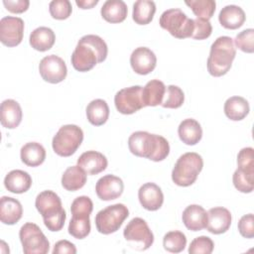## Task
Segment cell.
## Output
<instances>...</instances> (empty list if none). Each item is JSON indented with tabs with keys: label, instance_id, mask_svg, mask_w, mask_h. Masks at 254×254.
<instances>
[{
	"label": "cell",
	"instance_id": "cell-1",
	"mask_svg": "<svg viewBox=\"0 0 254 254\" xmlns=\"http://www.w3.org/2000/svg\"><path fill=\"white\" fill-rule=\"evenodd\" d=\"M107 53V45L102 38L97 35H85L80 38L71 55V64L77 71H88L105 61Z\"/></svg>",
	"mask_w": 254,
	"mask_h": 254
},
{
	"label": "cell",
	"instance_id": "cell-2",
	"mask_svg": "<svg viewBox=\"0 0 254 254\" xmlns=\"http://www.w3.org/2000/svg\"><path fill=\"white\" fill-rule=\"evenodd\" d=\"M128 147L133 155L154 162L165 160L170 153V145L167 139L146 131L132 133L128 139Z\"/></svg>",
	"mask_w": 254,
	"mask_h": 254
},
{
	"label": "cell",
	"instance_id": "cell-3",
	"mask_svg": "<svg viewBox=\"0 0 254 254\" xmlns=\"http://www.w3.org/2000/svg\"><path fill=\"white\" fill-rule=\"evenodd\" d=\"M37 210L43 217L46 227L51 231H60L66 218L60 196L53 190L40 192L35 201Z\"/></svg>",
	"mask_w": 254,
	"mask_h": 254
},
{
	"label": "cell",
	"instance_id": "cell-4",
	"mask_svg": "<svg viewBox=\"0 0 254 254\" xmlns=\"http://www.w3.org/2000/svg\"><path fill=\"white\" fill-rule=\"evenodd\" d=\"M236 56L233 40L228 36L218 37L211 45L207 59V70L212 76H222L230 69Z\"/></svg>",
	"mask_w": 254,
	"mask_h": 254
},
{
	"label": "cell",
	"instance_id": "cell-5",
	"mask_svg": "<svg viewBox=\"0 0 254 254\" xmlns=\"http://www.w3.org/2000/svg\"><path fill=\"white\" fill-rule=\"evenodd\" d=\"M203 167V160L200 155L194 152H188L180 156L172 171L173 182L180 187L192 185Z\"/></svg>",
	"mask_w": 254,
	"mask_h": 254
},
{
	"label": "cell",
	"instance_id": "cell-6",
	"mask_svg": "<svg viewBox=\"0 0 254 254\" xmlns=\"http://www.w3.org/2000/svg\"><path fill=\"white\" fill-rule=\"evenodd\" d=\"M83 140V132L74 124L62 126L53 138L52 146L56 154L61 157H69L75 153Z\"/></svg>",
	"mask_w": 254,
	"mask_h": 254
},
{
	"label": "cell",
	"instance_id": "cell-7",
	"mask_svg": "<svg viewBox=\"0 0 254 254\" xmlns=\"http://www.w3.org/2000/svg\"><path fill=\"white\" fill-rule=\"evenodd\" d=\"M160 26L178 39L190 38L193 32V20L181 9L173 8L164 11L159 20Z\"/></svg>",
	"mask_w": 254,
	"mask_h": 254
},
{
	"label": "cell",
	"instance_id": "cell-8",
	"mask_svg": "<svg viewBox=\"0 0 254 254\" xmlns=\"http://www.w3.org/2000/svg\"><path fill=\"white\" fill-rule=\"evenodd\" d=\"M129 216V210L123 203L108 205L97 212L95 216V225L98 232L102 234H111L116 232Z\"/></svg>",
	"mask_w": 254,
	"mask_h": 254
},
{
	"label": "cell",
	"instance_id": "cell-9",
	"mask_svg": "<svg viewBox=\"0 0 254 254\" xmlns=\"http://www.w3.org/2000/svg\"><path fill=\"white\" fill-rule=\"evenodd\" d=\"M123 235L130 247L138 251L147 250L154 243L153 232L147 222L140 217H135L128 222L124 228Z\"/></svg>",
	"mask_w": 254,
	"mask_h": 254
},
{
	"label": "cell",
	"instance_id": "cell-10",
	"mask_svg": "<svg viewBox=\"0 0 254 254\" xmlns=\"http://www.w3.org/2000/svg\"><path fill=\"white\" fill-rule=\"evenodd\" d=\"M19 237L25 254H46L50 250L48 238L33 222H27L20 228Z\"/></svg>",
	"mask_w": 254,
	"mask_h": 254
},
{
	"label": "cell",
	"instance_id": "cell-11",
	"mask_svg": "<svg viewBox=\"0 0 254 254\" xmlns=\"http://www.w3.org/2000/svg\"><path fill=\"white\" fill-rule=\"evenodd\" d=\"M114 104L122 114H133L145 107L142 100V86L133 85L120 89L114 96Z\"/></svg>",
	"mask_w": 254,
	"mask_h": 254
},
{
	"label": "cell",
	"instance_id": "cell-12",
	"mask_svg": "<svg viewBox=\"0 0 254 254\" xmlns=\"http://www.w3.org/2000/svg\"><path fill=\"white\" fill-rule=\"evenodd\" d=\"M39 71L42 78L50 83H59L63 81L67 74L64 61L56 55L43 58L39 64Z\"/></svg>",
	"mask_w": 254,
	"mask_h": 254
},
{
	"label": "cell",
	"instance_id": "cell-13",
	"mask_svg": "<svg viewBox=\"0 0 254 254\" xmlns=\"http://www.w3.org/2000/svg\"><path fill=\"white\" fill-rule=\"evenodd\" d=\"M24 35V21L19 17L6 16L0 20V41L7 47H16Z\"/></svg>",
	"mask_w": 254,
	"mask_h": 254
},
{
	"label": "cell",
	"instance_id": "cell-14",
	"mask_svg": "<svg viewBox=\"0 0 254 254\" xmlns=\"http://www.w3.org/2000/svg\"><path fill=\"white\" fill-rule=\"evenodd\" d=\"M130 64L136 73L145 75L154 70L157 64V58L149 48L139 47L132 52Z\"/></svg>",
	"mask_w": 254,
	"mask_h": 254
},
{
	"label": "cell",
	"instance_id": "cell-15",
	"mask_svg": "<svg viewBox=\"0 0 254 254\" xmlns=\"http://www.w3.org/2000/svg\"><path fill=\"white\" fill-rule=\"evenodd\" d=\"M124 190L123 181L114 175H105L100 178L95 186L97 196L101 200H112L118 198Z\"/></svg>",
	"mask_w": 254,
	"mask_h": 254
},
{
	"label": "cell",
	"instance_id": "cell-16",
	"mask_svg": "<svg viewBox=\"0 0 254 254\" xmlns=\"http://www.w3.org/2000/svg\"><path fill=\"white\" fill-rule=\"evenodd\" d=\"M138 198L141 205L150 211L158 210L164 202V194L161 188L154 183H146L138 190Z\"/></svg>",
	"mask_w": 254,
	"mask_h": 254
},
{
	"label": "cell",
	"instance_id": "cell-17",
	"mask_svg": "<svg viewBox=\"0 0 254 254\" xmlns=\"http://www.w3.org/2000/svg\"><path fill=\"white\" fill-rule=\"evenodd\" d=\"M231 213L222 206L212 207L207 211L206 229L212 234H221L226 232L231 225Z\"/></svg>",
	"mask_w": 254,
	"mask_h": 254
},
{
	"label": "cell",
	"instance_id": "cell-18",
	"mask_svg": "<svg viewBox=\"0 0 254 254\" xmlns=\"http://www.w3.org/2000/svg\"><path fill=\"white\" fill-rule=\"evenodd\" d=\"M107 164V159L103 154L92 150L82 153L77 159V166H79L86 175H97L103 172Z\"/></svg>",
	"mask_w": 254,
	"mask_h": 254
},
{
	"label": "cell",
	"instance_id": "cell-19",
	"mask_svg": "<svg viewBox=\"0 0 254 254\" xmlns=\"http://www.w3.org/2000/svg\"><path fill=\"white\" fill-rule=\"evenodd\" d=\"M182 219L189 230L199 231L206 227L207 212L201 205L190 204L183 211Z\"/></svg>",
	"mask_w": 254,
	"mask_h": 254
},
{
	"label": "cell",
	"instance_id": "cell-20",
	"mask_svg": "<svg viewBox=\"0 0 254 254\" xmlns=\"http://www.w3.org/2000/svg\"><path fill=\"white\" fill-rule=\"evenodd\" d=\"M23 214L21 202L11 196H2L0 199V220L7 225L17 223Z\"/></svg>",
	"mask_w": 254,
	"mask_h": 254
},
{
	"label": "cell",
	"instance_id": "cell-21",
	"mask_svg": "<svg viewBox=\"0 0 254 254\" xmlns=\"http://www.w3.org/2000/svg\"><path fill=\"white\" fill-rule=\"evenodd\" d=\"M1 124L8 129H14L19 126L22 121V108L14 99H6L2 101L1 107Z\"/></svg>",
	"mask_w": 254,
	"mask_h": 254
},
{
	"label": "cell",
	"instance_id": "cell-22",
	"mask_svg": "<svg viewBox=\"0 0 254 254\" xmlns=\"http://www.w3.org/2000/svg\"><path fill=\"white\" fill-rule=\"evenodd\" d=\"M218 20L220 25L225 29L235 30L244 24L246 16L241 7L237 5H227L220 10Z\"/></svg>",
	"mask_w": 254,
	"mask_h": 254
},
{
	"label": "cell",
	"instance_id": "cell-23",
	"mask_svg": "<svg viewBox=\"0 0 254 254\" xmlns=\"http://www.w3.org/2000/svg\"><path fill=\"white\" fill-rule=\"evenodd\" d=\"M4 186L13 193H23L31 188L32 178L25 171L13 170L6 175L4 179Z\"/></svg>",
	"mask_w": 254,
	"mask_h": 254
},
{
	"label": "cell",
	"instance_id": "cell-24",
	"mask_svg": "<svg viewBox=\"0 0 254 254\" xmlns=\"http://www.w3.org/2000/svg\"><path fill=\"white\" fill-rule=\"evenodd\" d=\"M178 134L183 143L192 146L201 140L202 129L200 124L195 119L187 118L180 123Z\"/></svg>",
	"mask_w": 254,
	"mask_h": 254
},
{
	"label": "cell",
	"instance_id": "cell-25",
	"mask_svg": "<svg viewBox=\"0 0 254 254\" xmlns=\"http://www.w3.org/2000/svg\"><path fill=\"white\" fill-rule=\"evenodd\" d=\"M102 18L109 23L123 22L128 13L127 5L122 0H107L100 10Z\"/></svg>",
	"mask_w": 254,
	"mask_h": 254
},
{
	"label": "cell",
	"instance_id": "cell-26",
	"mask_svg": "<svg viewBox=\"0 0 254 254\" xmlns=\"http://www.w3.org/2000/svg\"><path fill=\"white\" fill-rule=\"evenodd\" d=\"M166 91V86L159 79H152L142 87V100L144 106L161 105Z\"/></svg>",
	"mask_w": 254,
	"mask_h": 254
},
{
	"label": "cell",
	"instance_id": "cell-27",
	"mask_svg": "<svg viewBox=\"0 0 254 254\" xmlns=\"http://www.w3.org/2000/svg\"><path fill=\"white\" fill-rule=\"evenodd\" d=\"M223 109L227 118L233 121H240L248 115L250 106L244 97L231 96L226 99Z\"/></svg>",
	"mask_w": 254,
	"mask_h": 254
},
{
	"label": "cell",
	"instance_id": "cell-28",
	"mask_svg": "<svg viewBox=\"0 0 254 254\" xmlns=\"http://www.w3.org/2000/svg\"><path fill=\"white\" fill-rule=\"evenodd\" d=\"M20 157L25 165L38 167L42 165L46 159V150L40 143L29 142L21 148Z\"/></svg>",
	"mask_w": 254,
	"mask_h": 254
},
{
	"label": "cell",
	"instance_id": "cell-29",
	"mask_svg": "<svg viewBox=\"0 0 254 254\" xmlns=\"http://www.w3.org/2000/svg\"><path fill=\"white\" fill-rule=\"evenodd\" d=\"M56 41V35L51 28L39 27L36 28L30 35V45L33 49L40 52L50 50Z\"/></svg>",
	"mask_w": 254,
	"mask_h": 254
},
{
	"label": "cell",
	"instance_id": "cell-30",
	"mask_svg": "<svg viewBox=\"0 0 254 254\" xmlns=\"http://www.w3.org/2000/svg\"><path fill=\"white\" fill-rule=\"evenodd\" d=\"M86 183V173L79 166L68 167L63 174L62 186L69 191L81 189Z\"/></svg>",
	"mask_w": 254,
	"mask_h": 254
},
{
	"label": "cell",
	"instance_id": "cell-31",
	"mask_svg": "<svg viewBox=\"0 0 254 254\" xmlns=\"http://www.w3.org/2000/svg\"><path fill=\"white\" fill-rule=\"evenodd\" d=\"M86 117L94 126L103 125L109 117V107L106 101L99 98L90 101L86 106Z\"/></svg>",
	"mask_w": 254,
	"mask_h": 254
},
{
	"label": "cell",
	"instance_id": "cell-32",
	"mask_svg": "<svg viewBox=\"0 0 254 254\" xmlns=\"http://www.w3.org/2000/svg\"><path fill=\"white\" fill-rule=\"evenodd\" d=\"M156 12V4L151 0H137L133 4L132 18L138 25L151 23Z\"/></svg>",
	"mask_w": 254,
	"mask_h": 254
},
{
	"label": "cell",
	"instance_id": "cell-33",
	"mask_svg": "<svg viewBox=\"0 0 254 254\" xmlns=\"http://www.w3.org/2000/svg\"><path fill=\"white\" fill-rule=\"evenodd\" d=\"M185 3L199 19L209 20L215 12L216 3L213 0H188Z\"/></svg>",
	"mask_w": 254,
	"mask_h": 254
},
{
	"label": "cell",
	"instance_id": "cell-34",
	"mask_svg": "<svg viewBox=\"0 0 254 254\" xmlns=\"http://www.w3.org/2000/svg\"><path fill=\"white\" fill-rule=\"evenodd\" d=\"M163 246L168 252L180 253L187 246V237L182 231H169L163 238Z\"/></svg>",
	"mask_w": 254,
	"mask_h": 254
},
{
	"label": "cell",
	"instance_id": "cell-35",
	"mask_svg": "<svg viewBox=\"0 0 254 254\" xmlns=\"http://www.w3.org/2000/svg\"><path fill=\"white\" fill-rule=\"evenodd\" d=\"M89 216H72L68 224V233L76 238L83 239L90 232Z\"/></svg>",
	"mask_w": 254,
	"mask_h": 254
},
{
	"label": "cell",
	"instance_id": "cell-36",
	"mask_svg": "<svg viewBox=\"0 0 254 254\" xmlns=\"http://www.w3.org/2000/svg\"><path fill=\"white\" fill-rule=\"evenodd\" d=\"M185 101V94L181 87L177 85H168L161 105L164 108H179Z\"/></svg>",
	"mask_w": 254,
	"mask_h": 254
},
{
	"label": "cell",
	"instance_id": "cell-37",
	"mask_svg": "<svg viewBox=\"0 0 254 254\" xmlns=\"http://www.w3.org/2000/svg\"><path fill=\"white\" fill-rule=\"evenodd\" d=\"M233 185L241 192L249 193L254 189V173L244 172L240 169H236L232 176Z\"/></svg>",
	"mask_w": 254,
	"mask_h": 254
},
{
	"label": "cell",
	"instance_id": "cell-38",
	"mask_svg": "<svg viewBox=\"0 0 254 254\" xmlns=\"http://www.w3.org/2000/svg\"><path fill=\"white\" fill-rule=\"evenodd\" d=\"M49 11L54 19H67L72 11L71 3L68 0H53L50 2Z\"/></svg>",
	"mask_w": 254,
	"mask_h": 254
},
{
	"label": "cell",
	"instance_id": "cell-39",
	"mask_svg": "<svg viewBox=\"0 0 254 254\" xmlns=\"http://www.w3.org/2000/svg\"><path fill=\"white\" fill-rule=\"evenodd\" d=\"M93 209L92 200L86 196L81 195L73 199L70 206L72 216H89Z\"/></svg>",
	"mask_w": 254,
	"mask_h": 254
},
{
	"label": "cell",
	"instance_id": "cell-40",
	"mask_svg": "<svg viewBox=\"0 0 254 254\" xmlns=\"http://www.w3.org/2000/svg\"><path fill=\"white\" fill-rule=\"evenodd\" d=\"M235 46L244 53L254 52V30L252 28L241 31L234 40Z\"/></svg>",
	"mask_w": 254,
	"mask_h": 254
},
{
	"label": "cell",
	"instance_id": "cell-41",
	"mask_svg": "<svg viewBox=\"0 0 254 254\" xmlns=\"http://www.w3.org/2000/svg\"><path fill=\"white\" fill-rule=\"evenodd\" d=\"M214 243L208 236H198L194 238L189 247L190 254H210L213 251Z\"/></svg>",
	"mask_w": 254,
	"mask_h": 254
},
{
	"label": "cell",
	"instance_id": "cell-42",
	"mask_svg": "<svg viewBox=\"0 0 254 254\" xmlns=\"http://www.w3.org/2000/svg\"><path fill=\"white\" fill-rule=\"evenodd\" d=\"M237 166L238 169L254 173V150L251 147L243 148L237 155Z\"/></svg>",
	"mask_w": 254,
	"mask_h": 254
},
{
	"label": "cell",
	"instance_id": "cell-43",
	"mask_svg": "<svg viewBox=\"0 0 254 254\" xmlns=\"http://www.w3.org/2000/svg\"><path fill=\"white\" fill-rule=\"evenodd\" d=\"M212 32V26L209 20L196 18L193 20V32L190 38L195 40L207 39Z\"/></svg>",
	"mask_w": 254,
	"mask_h": 254
},
{
	"label": "cell",
	"instance_id": "cell-44",
	"mask_svg": "<svg viewBox=\"0 0 254 254\" xmlns=\"http://www.w3.org/2000/svg\"><path fill=\"white\" fill-rule=\"evenodd\" d=\"M238 231L245 238L254 237V216L253 213L243 215L238 221Z\"/></svg>",
	"mask_w": 254,
	"mask_h": 254
},
{
	"label": "cell",
	"instance_id": "cell-45",
	"mask_svg": "<svg viewBox=\"0 0 254 254\" xmlns=\"http://www.w3.org/2000/svg\"><path fill=\"white\" fill-rule=\"evenodd\" d=\"M6 9L12 13H23L28 10L29 0H3Z\"/></svg>",
	"mask_w": 254,
	"mask_h": 254
},
{
	"label": "cell",
	"instance_id": "cell-46",
	"mask_svg": "<svg viewBox=\"0 0 254 254\" xmlns=\"http://www.w3.org/2000/svg\"><path fill=\"white\" fill-rule=\"evenodd\" d=\"M75 254L76 248L73 243L68 240H60L58 241L53 249V254Z\"/></svg>",
	"mask_w": 254,
	"mask_h": 254
},
{
	"label": "cell",
	"instance_id": "cell-47",
	"mask_svg": "<svg viewBox=\"0 0 254 254\" xmlns=\"http://www.w3.org/2000/svg\"><path fill=\"white\" fill-rule=\"evenodd\" d=\"M98 3V0H76L75 4L81 9H90Z\"/></svg>",
	"mask_w": 254,
	"mask_h": 254
}]
</instances>
